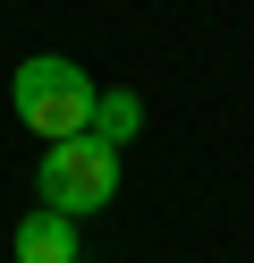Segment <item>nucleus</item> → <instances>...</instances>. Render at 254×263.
<instances>
[{"mask_svg":"<svg viewBox=\"0 0 254 263\" xmlns=\"http://www.w3.org/2000/svg\"><path fill=\"white\" fill-rule=\"evenodd\" d=\"M9 102H17V119L34 127V136H85L93 127V110H102V85L76 68V60H60V51H34V60H17V85H9Z\"/></svg>","mask_w":254,"mask_h":263,"instance_id":"1","label":"nucleus"},{"mask_svg":"<svg viewBox=\"0 0 254 263\" xmlns=\"http://www.w3.org/2000/svg\"><path fill=\"white\" fill-rule=\"evenodd\" d=\"M34 187H43L51 212H68V221H85V212H102L119 195V144L102 136H60L43 153V170H34Z\"/></svg>","mask_w":254,"mask_h":263,"instance_id":"2","label":"nucleus"},{"mask_svg":"<svg viewBox=\"0 0 254 263\" xmlns=\"http://www.w3.org/2000/svg\"><path fill=\"white\" fill-rule=\"evenodd\" d=\"M17 263H76V221L68 212H51V204H34L26 221H17Z\"/></svg>","mask_w":254,"mask_h":263,"instance_id":"3","label":"nucleus"},{"mask_svg":"<svg viewBox=\"0 0 254 263\" xmlns=\"http://www.w3.org/2000/svg\"><path fill=\"white\" fill-rule=\"evenodd\" d=\"M93 127H102V144H127L135 127H144V102H135V93H102V110H93Z\"/></svg>","mask_w":254,"mask_h":263,"instance_id":"4","label":"nucleus"}]
</instances>
